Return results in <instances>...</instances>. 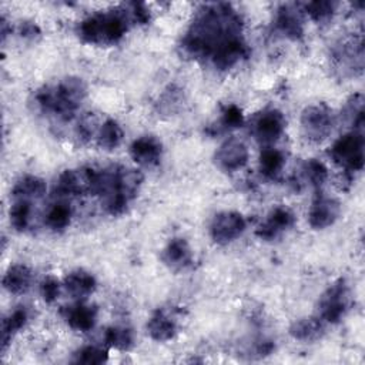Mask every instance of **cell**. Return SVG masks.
<instances>
[{"mask_svg":"<svg viewBox=\"0 0 365 365\" xmlns=\"http://www.w3.org/2000/svg\"><path fill=\"white\" fill-rule=\"evenodd\" d=\"M147 332L154 341H170L178 332L177 319L167 309L158 308L147 322Z\"/></svg>","mask_w":365,"mask_h":365,"instance_id":"17","label":"cell"},{"mask_svg":"<svg viewBox=\"0 0 365 365\" xmlns=\"http://www.w3.org/2000/svg\"><path fill=\"white\" fill-rule=\"evenodd\" d=\"M33 279L31 269L24 264H14L9 267L3 277V287L10 294H24L29 291Z\"/></svg>","mask_w":365,"mask_h":365,"instance_id":"21","label":"cell"},{"mask_svg":"<svg viewBox=\"0 0 365 365\" xmlns=\"http://www.w3.org/2000/svg\"><path fill=\"white\" fill-rule=\"evenodd\" d=\"M96 285V278L84 269H74L64 278V288L74 298L88 297L94 292Z\"/></svg>","mask_w":365,"mask_h":365,"instance_id":"22","label":"cell"},{"mask_svg":"<svg viewBox=\"0 0 365 365\" xmlns=\"http://www.w3.org/2000/svg\"><path fill=\"white\" fill-rule=\"evenodd\" d=\"M31 212L33 210H31L30 201L16 200V202L10 207V211H9L11 227L19 232L26 231L31 222Z\"/></svg>","mask_w":365,"mask_h":365,"instance_id":"29","label":"cell"},{"mask_svg":"<svg viewBox=\"0 0 365 365\" xmlns=\"http://www.w3.org/2000/svg\"><path fill=\"white\" fill-rule=\"evenodd\" d=\"M46 182L43 178L36 175H24L21 177L13 187L11 195L16 200H27L31 201L33 198H41L46 192Z\"/></svg>","mask_w":365,"mask_h":365,"instance_id":"24","label":"cell"},{"mask_svg":"<svg viewBox=\"0 0 365 365\" xmlns=\"http://www.w3.org/2000/svg\"><path fill=\"white\" fill-rule=\"evenodd\" d=\"M123 135H124V133H123L121 125L115 120L108 118L100 125L96 140L101 148L113 150L121 144Z\"/></svg>","mask_w":365,"mask_h":365,"instance_id":"25","label":"cell"},{"mask_svg":"<svg viewBox=\"0 0 365 365\" xmlns=\"http://www.w3.org/2000/svg\"><path fill=\"white\" fill-rule=\"evenodd\" d=\"M241 31L242 20L230 4H207L194 17L182 48L195 58H212L225 44L242 37Z\"/></svg>","mask_w":365,"mask_h":365,"instance_id":"1","label":"cell"},{"mask_svg":"<svg viewBox=\"0 0 365 365\" xmlns=\"http://www.w3.org/2000/svg\"><path fill=\"white\" fill-rule=\"evenodd\" d=\"M20 34L27 38H36L40 36V29L31 21H24L20 24Z\"/></svg>","mask_w":365,"mask_h":365,"instance_id":"38","label":"cell"},{"mask_svg":"<svg viewBox=\"0 0 365 365\" xmlns=\"http://www.w3.org/2000/svg\"><path fill=\"white\" fill-rule=\"evenodd\" d=\"M336 3L335 1H329V0H317V1H309L305 4V11L309 14V17L314 21L322 23L329 20L336 9Z\"/></svg>","mask_w":365,"mask_h":365,"instance_id":"33","label":"cell"},{"mask_svg":"<svg viewBox=\"0 0 365 365\" xmlns=\"http://www.w3.org/2000/svg\"><path fill=\"white\" fill-rule=\"evenodd\" d=\"M245 218L237 211H222L214 215L210 224V235L214 242L225 245L237 240L245 230Z\"/></svg>","mask_w":365,"mask_h":365,"instance_id":"8","label":"cell"},{"mask_svg":"<svg viewBox=\"0 0 365 365\" xmlns=\"http://www.w3.org/2000/svg\"><path fill=\"white\" fill-rule=\"evenodd\" d=\"M295 224L294 212L287 207H275L267 217V220L257 228L255 234L265 241L275 240L282 232L289 230Z\"/></svg>","mask_w":365,"mask_h":365,"instance_id":"12","label":"cell"},{"mask_svg":"<svg viewBox=\"0 0 365 365\" xmlns=\"http://www.w3.org/2000/svg\"><path fill=\"white\" fill-rule=\"evenodd\" d=\"M362 58H364V50H362V40H342L339 44L334 48V60L339 68L344 70H362Z\"/></svg>","mask_w":365,"mask_h":365,"instance_id":"15","label":"cell"},{"mask_svg":"<svg viewBox=\"0 0 365 365\" xmlns=\"http://www.w3.org/2000/svg\"><path fill=\"white\" fill-rule=\"evenodd\" d=\"M104 341L108 346L120 349V351H128L134 345V334L127 327H108L104 332Z\"/></svg>","mask_w":365,"mask_h":365,"instance_id":"28","label":"cell"},{"mask_svg":"<svg viewBox=\"0 0 365 365\" xmlns=\"http://www.w3.org/2000/svg\"><path fill=\"white\" fill-rule=\"evenodd\" d=\"M130 14H131V20L138 23V24H145L150 20V11L145 7V4L143 3H131L130 4Z\"/></svg>","mask_w":365,"mask_h":365,"instance_id":"37","label":"cell"},{"mask_svg":"<svg viewBox=\"0 0 365 365\" xmlns=\"http://www.w3.org/2000/svg\"><path fill=\"white\" fill-rule=\"evenodd\" d=\"M248 56V47L242 37L235 38L220 48L211 58L212 64L218 70H228Z\"/></svg>","mask_w":365,"mask_h":365,"instance_id":"19","label":"cell"},{"mask_svg":"<svg viewBox=\"0 0 365 365\" xmlns=\"http://www.w3.org/2000/svg\"><path fill=\"white\" fill-rule=\"evenodd\" d=\"M325 334L324 321L319 317H307L297 319L289 327V335L302 342H314Z\"/></svg>","mask_w":365,"mask_h":365,"instance_id":"20","label":"cell"},{"mask_svg":"<svg viewBox=\"0 0 365 365\" xmlns=\"http://www.w3.org/2000/svg\"><path fill=\"white\" fill-rule=\"evenodd\" d=\"M131 21L130 10L125 7L96 13L78 24V36L88 44H113L123 38Z\"/></svg>","mask_w":365,"mask_h":365,"instance_id":"3","label":"cell"},{"mask_svg":"<svg viewBox=\"0 0 365 365\" xmlns=\"http://www.w3.org/2000/svg\"><path fill=\"white\" fill-rule=\"evenodd\" d=\"M332 160L345 173L361 171L364 167V137L361 131H351L339 137L329 151Z\"/></svg>","mask_w":365,"mask_h":365,"instance_id":"5","label":"cell"},{"mask_svg":"<svg viewBox=\"0 0 365 365\" xmlns=\"http://www.w3.org/2000/svg\"><path fill=\"white\" fill-rule=\"evenodd\" d=\"M351 302V292L346 281L344 278L332 282L318 301L319 318L324 322L336 324L346 314Z\"/></svg>","mask_w":365,"mask_h":365,"instance_id":"4","label":"cell"},{"mask_svg":"<svg viewBox=\"0 0 365 365\" xmlns=\"http://www.w3.org/2000/svg\"><path fill=\"white\" fill-rule=\"evenodd\" d=\"M284 164V154L274 147H267L259 154V171L268 178H275L281 173Z\"/></svg>","mask_w":365,"mask_h":365,"instance_id":"27","label":"cell"},{"mask_svg":"<svg viewBox=\"0 0 365 365\" xmlns=\"http://www.w3.org/2000/svg\"><path fill=\"white\" fill-rule=\"evenodd\" d=\"M97 168L81 167L77 170L63 171L54 185V192L60 197L94 195Z\"/></svg>","mask_w":365,"mask_h":365,"instance_id":"7","label":"cell"},{"mask_svg":"<svg viewBox=\"0 0 365 365\" xmlns=\"http://www.w3.org/2000/svg\"><path fill=\"white\" fill-rule=\"evenodd\" d=\"M214 160L221 170L232 173L241 170L247 164L248 148L241 140L228 138L218 147Z\"/></svg>","mask_w":365,"mask_h":365,"instance_id":"10","label":"cell"},{"mask_svg":"<svg viewBox=\"0 0 365 365\" xmlns=\"http://www.w3.org/2000/svg\"><path fill=\"white\" fill-rule=\"evenodd\" d=\"M242 124H244V115L241 108L237 107L235 104H230L224 107L221 113V118L218 120L217 128L221 131H230L241 127Z\"/></svg>","mask_w":365,"mask_h":365,"instance_id":"34","label":"cell"},{"mask_svg":"<svg viewBox=\"0 0 365 365\" xmlns=\"http://www.w3.org/2000/svg\"><path fill=\"white\" fill-rule=\"evenodd\" d=\"M29 312L24 307H17L1 322V351L4 352L11 342L13 336L27 324Z\"/></svg>","mask_w":365,"mask_h":365,"instance_id":"23","label":"cell"},{"mask_svg":"<svg viewBox=\"0 0 365 365\" xmlns=\"http://www.w3.org/2000/svg\"><path fill=\"white\" fill-rule=\"evenodd\" d=\"M86 97V84L78 77H66L57 84L37 90L34 98L41 111L60 120H70Z\"/></svg>","mask_w":365,"mask_h":365,"instance_id":"2","label":"cell"},{"mask_svg":"<svg viewBox=\"0 0 365 365\" xmlns=\"http://www.w3.org/2000/svg\"><path fill=\"white\" fill-rule=\"evenodd\" d=\"M71 215H73V211H71L70 204H67L64 201H60V202L53 204L47 210L44 221H46V225L50 230H53V231H63V230H66L70 225Z\"/></svg>","mask_w":365,"mask_h":365,"instance_id":"26","label":"cell"},{"mask_svg":"<svg viewBox=\"0 0 365 365\" xmlns=\"http://www.w3.org/2000/svg\"><path fill=\"white\" fill-rule=\"evenodd\" d=\"M61 314L70 328L76 331L87 332L94 328L98 317V309L96 305L77 302V304L64 307Z\"/></svg>","mask_w":365,"mask_h":365,"instance_id":"13","label":"cell"},{"mask_svg":"<svg viewBox=\"0 0 365 365\" xmlns=\"http://www.w3.org/2000/svg\"><path fill=\"white\" fill-rule=\"evenodd\" d=\"M251 130L259 143L272 144L284 134L285 118L279 110L267 108L255 115Z\"/></svg>","mask_w":365,"mask_h":365,"instance_id":"9","label":"cell"},{"mask_svg":"<svg viewBox=\"0 0 365 365\" xmlns=\"http://www.w3.org/2000/svg\"><path fill=\"white\" fill-rule=\"evenodd\" d=\"M164 264L174 271L185 269L192 262V252L184 238H173L168 241L161 255Z\"/></svg>","mask_w":365,"mask_h":365,"instance_id":"18","label":"cell"},{"mask_svg":"<svg viewBox=\"0 0 365 365\" xmlns=\"http://www.w3.org/2000/svg\"><path fill=\"white\" fill-rule=\"evenodd\" d=\"M344 118L356 130L364 125V97L362 94H354L348 98L344 107Z\"/></svg>","mask_w":365,"mask_h":365,"instance_id":"30","label":"cell"},{"mask_svg":"<svg viewBox=\"0 0 365 365\" xmlns=\"http://www.w3.org/2000/svg\"><path fill=\"white\" fill-rule=\"evenodd\" d=\"M97 118L91 113L84 115L77 125V135L81 141H90L94 135H97Z\"/></svg>","mask_w":365,"mask_h":365,"instance_id":"36","label":"cell"},{"mask_svg":"<svg viewBox=\"0 0 365 365\" xmlns=\"http://www.w3.org/2000/svg\"><path fill=\"white\" fill-rule=\"evenodd\" d=\"M334 123V113L324 103L308 106L301 114L302 134L311 143H322L327 140L332 133Z\"/></svg>","mask_w":365,"mask_h":365,"instance_id":"6","label":"cell"},{"mask_svg":"<svg viewBox=\"0 0 365 365\" xmlns=\"http://www.w3.org/2000/svg\"><path fill=\"white\" fill-rule=\"evenodd\" d=\"M60 287L61 285L56 277L53 275L46 277L40 284V295L43 297L44 302L53 304L60 295Z\"/></svg>","mask_w":365,"mask_h":365,"instance_id":"35","label":"cell"},{"mask_svg":"<svg viewBox=\"0 0 365 365\" xmlns=\"http://www.w3.org/2000/svg\"><path fill=\"white\" fill-rule=\"evenodd\" d=\"M108 352L103 346L97 345H86L74 352L73 362L84 364V365H100L107 362Z\"/></svg>","mask_w":365,"mask_h":365,"instance_id":"31","label":"cell"},{"mask_svg":"<svg viewBox=\"0 0 365 365\" xmlns=\"http://www.w3.org/2000/svg\"><path fill=\"white\" fill-rule=\"evenodd\" d=\"M130 154L133 160L141 165H157L161 160L163 145L154 135H141L130 145Z\"/></svg>","mask_w":365,"mask_h":365,"instance_id":"14","label":"cell"},{"mask_svg":"<svg viewBox=\"0 0 365 365\" xmlns=\"http://www.w3.org/2000/svg\"><path fill=\"white\" fill-rule=\"evenodd\" d=\"M302 173L305 180L315 188H319L328 178V170L325 164L315 158H311L304 163Z\"/></svg>","mask_w":365,"mask_h":365,"instance_id":"32","label":"cell"},{"mask_svg":"<svg viewBox=\"0 0 365 365\" xmlns=\"http://www.w3.org/2000/svg\"><path fill=\"white\" fill-rule=\"evenodd\" d=\"M277 30L291 40H299L304 36L301 13L291 4H282L275 14Z\"/></svg>","mask_w":365,"mask_h":365,"instance_id":"16","label":"cell"},{"mask_svg":"<svg viewBox=\"0 0 365 365\" xmlns=\"http://www.w3.org/2000/svg\"><path fill=\"white\" fill-rule=\"evenodd\" d=\"M339 212L341 205L335 198L318 195L308 211V222L315 230H324L336 221Z\"/></svg>","mask_w":365,"mask_h":365,"instance_id":"11","label":"cell"}]
</instances>
